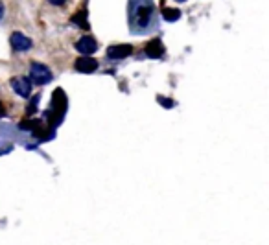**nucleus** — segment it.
I'll return each mask as SVG.
<instances>
[{
    "label": "nucleus",
    "instance_id": "1",
    "mask_svg": "<svg viewBox=\"0 0 269 245\" xmlns=\"http://www.w3.org/2000/svg\"><path fill=\"white\" fill-rule=\"evenodd\" d=\"M30 80L37 85H47L48 82H52V72L47 65L43 63H32L30 66Z\"/></svg>",
    "mask_w": 269,
    "mask_h": 245
},
{
    "label": "nucleus",
    "instance_id": "2",
    "mask_svg": "<svg viewBox=\"0 0 269 245\" xmlns=\"http://www.w3.org/2000/svg\"><path fill=\"white\" fill-rule=\"evenodd\" d=\"M10 43H11V46H13V50H17V52H28L30 48L33 46L32 39H30V37H26L24 33H20V32L11 33Z\"/></svg>",
    "mask_w": 269,
    "mask_h": 245
},
{
    "label": "nucleus",
    "instance_id": "3",
    "mask_svg": "<svg viewBox=\"0 0 269 245\" xmlns=\"http://www.w3.org/2000/svg\"><path fill=\"white\" fill-rule=\"evenodd\" d=\"M76 50H78L79 54H83V55H91L98 50V43H96V39H94V37L85 35V37H81L78 43H76Z\"/></svg>",
    "mask_w": 269,
    "mask_h": 245
},
{
    "label": "nucleus",
    "instance_id": "4",
    "mask_svg": "<svg viewBox=\"0 0 269 245\" xmlns=\"http://www.w3.org/2000/svg\"><path fill=\"white\" fill-rule=\"evenodd\" d=\"M11 87L13 91L19 94L20 98H28L30 92H32V82L28 78H13L11 80Z\"/></svg>",
    "mask_w": 269,
    "mask_h": 245
},
{
    "label": "nucleus",
    "instance_id": "5",
    "mask_svg": "<svg viewBox=\"0 0 269 245\" xmlns=\"http://www.w3.org/2000/svg\"><path fill=\"white\" fill-rule=\"evenodd\" d=\"M131 52H133L131 45H112L107 48V57L109 59H124V57L131 55Z\"/></svg>",
    "mask_w": 269,
    "mask_h": 245
},
{
    "label": "nucleus",
    "instance_id": "6",
    "mask_svg": "<svg viewBox=\"0 0 269 245\" xmlns=\"http://www.w3.org/2000/svg\"><path fill=\"white\" fill-rule=\"evenodd\" d=\"M98 68V61L96 59H93V57H79L78 61H76V70L78 72H83V74H91L94 72Z\"/></svg>",
    "mask_w": 269,
    "mask_h": 245
},
{
    "label": "nucleus",
    "instance_id": "7",
    "mask_svg": "<svg viewBox=\"0 0 269 245\" xmlns=\"http://www.w3.org/2000/svg\"><path fill=\"white\" fill-rule=\"evenodd\" d=\"M146 54L149 55V57H162V54H164V46H162V43H160V39H153V41H149L148 45H146Z\"/></svg>",
    "mask_w": 269,
    "mask_h": 245
},
{
    "label": "nucleus",
    "instance_id": "8",
    "mask_svg": "<svg viewBox=\"0 0 269 245\" xmlns=\"http://www.w3.org/2000/svg\"><path fill=\"white\" fill-rule=\"evenodd\" d=\"M151 11H153V8H151V6H146V8H140L139 9V24H140V26H146V24L149 22Z\"/></svg>",
    "mask_w": 269,
    "mask_h": 245
},
{
    "label": "nucleus",
    "instance_id": "9",
    "mask_svg": "<svg viewBox=\"0 0 269 245\" xmlns=\"http://www.w3.org/2000/svg\"><path fill=\"white\" fill-rule=\"evenodd\" d=\"M162 15H164L166 20L174 22V20H177V18L181 17V11H179L177 8H164L162 9Z\"/></svg>",
    "mask_w": 269,
    "mask_h": 245
},
{
    "label": "nucleus",
    "instance_id": "10",
    "mask_svg": "<svg viewBox=\"0 0 269 245\" xmlns=\"http://www.w3.org/2000/svg\"><path fill=\"white\" fill-rule=\"evenodd\" d=\"M158 101H162V103H164V107H174V101H172V100H164V98H158Z\"/></svg>",
    "mask_w": 269,
    "mask_h": 245
},
{
    "label": "nucleus",
    "instance_id": "11",
    "mask_svg": "<svg viewBox=\"0 0 269 245\" xmlns=\"http://www.w3.org/2000/svg\"><path fill=\"white\" fill-rule=\"evenodd\" d=\"M48 2H50L52 6H63L66 0H48Z\"/></svg>",
    "mask_w": 269,
    "mask_h": 245
},
{
    "label": "nucleus",
    "instance_id": "12",
    "mask_svg": "<svg viewBox=\"0 0 269 245\" xmlns=\"http://www.w3.org/2000/svg\"><path fill=\"white\" fill-rule=\"evenodd\" d=\"M4 17V6H2V2H0V18Z\"/></svg>",
    "mask_w": 269,
    "mask_h": 245
},
{
    "label": "nucleus",
    "instance_id": "13",
    "mask_svg": "<svg viewBox=\"0 0 269 245\" xmlns=\"http://www.w3.org/2000/svg\"><path fill=\"white\" fill-rule=\"evenodd\" d=\"M177 2H185V0H177Z\"/></svg>",
    "mask_w": 269,
    "mask_h": 245
}]
</instances>
